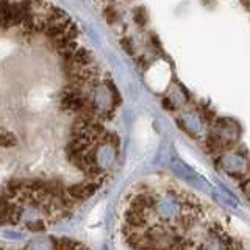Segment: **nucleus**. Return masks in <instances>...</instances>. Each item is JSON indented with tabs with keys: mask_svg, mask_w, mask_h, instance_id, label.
Listing matches in <instances>:
<instances>
[{
	"mask_svg": "<svg viewBox=\"0 0 250 250\" xmlns=\"http://www.w3.org/2000/svg\"><path fill=\"white\" fill-rule=\"evenodd\" d=\"M14 144H16L14 135H11V133H8V131L0 133V147H11Z\"/></svg>",
	"mask_w": 250,
	"mask_h": 250,
	"instance_id": "1",
	"label": "nucleus"
},
{
	"mask_svg": "<svg viewBox=\"0 0 250 250\" xmlns=\"http://www.w3.org/2000/svg\"><path fill=\"white\" fill-rule=\"evenodd\" d=\"M135 19H136V22L141 23V25H144V22H146V13H144V11H141L139 14L135 16Z\"/></svg>",
	"mask_w": 250,
	"mask_h": 250,
	"instance_id": "2",
	"label": "nucleus"
},
{
	"mask_svg": "<svg viewBox=\"0 0 250 250\" xmlns=\"http://www.w3.org/2000/svg\"><path fill=\"white\" fill-rule=\"evenodd\" d=\"M122 45L124 47H127V52H133V47H131V44H130V41H128V39H125V41H122Z\"/></svg>",
	"mask_w": 250,
	"mask_h": 250,
	"instance_id": "3",
	"label": "nucleus"
}]
</instances>
